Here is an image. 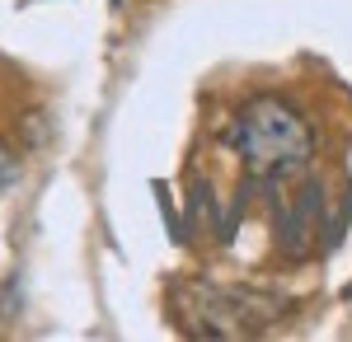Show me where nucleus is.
Segmentation results:
<instances>
[{
  "label": "nucleus",
  "mask_w": 352,
  "mask_h": 342,
  "mask_svg": "<svg viewBox=\"0 0 352 342\" xmlns=\"http://www.w3.org/2000/svg\"><path fill=\"white\" fill-rule=\"evenodd\" d=\"M226 146L240 155L244 174L254 183H282V179H296L305 169V159L315 150V136L292 104L258 94L230 117Z\"/></svg>",
  "instance_id": "obj_1"
},
{
  "label": "nucleus",
  "mask_w": 352,
  "mask_h": 342,
  "mask_svg": "<svg viewBox=\"0 0 352 342\" xmlns=\"http://www.w3.org/2000/svg\"><path fill=\"white\" fill-rule=\"evenodd\" d=\"M14 183V155H10V146L0 141V192Z\"/></svg>",
  "instance_id": "obj_3"
},
{
  "label": "nucleus",
  "mask_w": 352,
  "mask_h": 342,
  "mask_svg": "<svg viewBox=\"0 0 352 342\" xmlns=\"http://www.w3.org/2000/svg\"><path fill=\"white\" fill-rule=\"evenodd\" d=\"M174 300L192 333H207V338H244V333L263 328L268 319H277V300L258 290L212 286V282H184L174 290Z\"/></svg>",
  "instance_id": "obj_2"
}]
</instances>
